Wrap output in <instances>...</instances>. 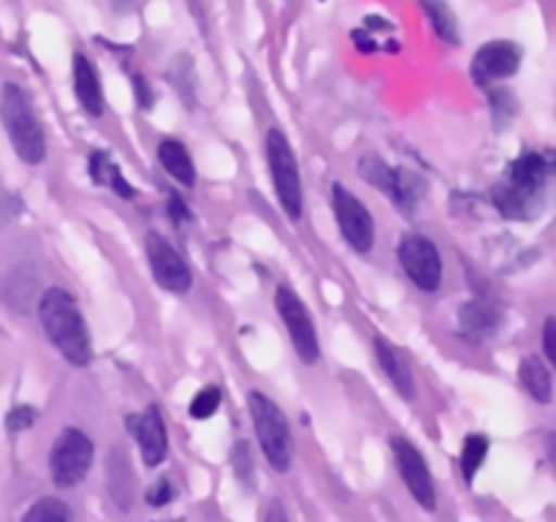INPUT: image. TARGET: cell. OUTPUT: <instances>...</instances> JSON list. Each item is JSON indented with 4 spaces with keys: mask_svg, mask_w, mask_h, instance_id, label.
<instances>
[{
    "mask_svg": "<svg viewBox=\"0 0 556 522\" xmlns=\"http://www.w3.org/2000/svg\"><path fill=\"white\" fill-rule=\"evenodd\" d=\"M38 321L43 326V335L49 337L54 348L68 359L76 368H87L92 359V343L90 332H87L85 315H81L79 304L71 297L65 288H47L38 297Z\"/></svg>",
    "mask_w": 556,
    "mask_h": 522,
    "instance_id": "cell-1",
    "label": "cell"
},
{
    "mask_svg": "<svg viewBox=\"0 0 556 522\" xmlns=\"http://www.w3.org/2000/svg\"><path fill=\"white\" fill-rule=\"evenodd\" d=\"M0 123L14 147L16 158L27 166H38L47 161V134L33 109L30 96L16 82H5L0 90Z\"/></svg>",
    "mask_w": 556,
    "mask_h": 522,
    "instance_id": "cell-2",
    "label": "cell"
},
{
    "mask_svg": "<svg viewBox=\"0 0 556 522\" xmlns=\"http://www.w3.org/2000/svg\"><path fill=\"white\" fill-rule=\"evenodd\" d=\"M248 411H250V419H253L255 435H258V444H261V451H264L266 462H269L277 473L291 471L293 438H291V424H288L282 408L277 406L271 397H266L264 391L250 389Z\"/></svg>",
    "mask_w": 556,
    "mask_h": 522,
    "instance_id": "cell-3",
    "label": "cell"
},
{
    "mask_svg": "<svg viewBox=\"0 0 556 522\" xmlns=\"http://www.w3.org/2000/svg\"><path fill=\"white\" fill-rule=\"evenodd\" d=\"M266 161H269L277 201H280V207L291 221H299L304 212L302 172H299L296 152H293L291 141L280 128H269V134H266Z\"/></svg>",
    "mask_w": 556,
    "mask_h": 522,
    "instance_id": "cell-4",
    "label": "cell"
},
{
    "mask_svg": "<svg viewBox=\"0 0 556 522\" xmlns=\"http://www.w3.org/2000/svg\"><path fill=\"white\" fill-rule=\"evenodd\" d=\"M92 457H96V446L87 438V433L76 427L60 430V435L54 438L52 451H49V471H52V482L60 489H71L79 482H85V476L92 468Z\"/></svg>",
    "mask_w": 556,
    "mask_h": 522,
    "instance_id": "cell-5",
    "label": "cell"
},
{
    "mask_svg": "<svg viewBox=\"0 0 556 522\" xmlns=\"http://www.w3.org/2000/svg\"><path fill=\"white\" fill-rule=\"evenodd\" d=\"M396 259L413 286L427 294L438 291L443 283V256L432 239L424 234H405L396 245Z\"/></svg>",
    "mask_w": 556,
    "mask_h": 522,
    "instance_id": "cell-6",
    "label": "cell"
},
{
    "mask_svg": "<svg viewBox=\"0 0 556 522\" xmlns=\"http://www.w3.org/2000/svg\"><path fill=\"white\" fill-rule=\"evenodd\" d=\"M331 207H334L337 228L345 237V243L356 253H369L375 245V217L369 207L342 183H334V188H331Z\"/></svg>",
    "mask_w": 556,
    "mask_h": 522,
    "instance_id": "cell-7",
    "label": "cell"
},
{
    "mask_svg": "<svg viewBox=\"0 0 556 522\" xmlns=\"http://www.w3.org/2000/svg\"><path fill=\"white\" fill-rule=\"evenodd\" d=\"M277 313H280L282 324H286L288 337L293 343V351L302 359L304 364H315L320 359V340L318 330H315V321L309 315L307 304L302 302L299 294H293L288 286H280L275 294Z\"/></svg>",
    "mask_w": 556,
    "mask_h": 522,
    "instance_id": "cell-8",
    "label": "cell"
},
{
    "mask_svg": "<svg viewBox=\"0 0 556 522\" xmlns=\"http://www.w3.org/2000/svg\"><path fill=\"white\" fill-rule=\"evenodd\" d=\"M144 250H147V261L152 266V275L155 281L161 283V288L172 294H185L190 291L193 286V272H190L188 261L182 259L177 248L168 243L163 234L150 232L144 237Z\"/></svg>",
    "mask_w": 556,
    "mask_h": 522,
    "instance_id": "cell-9",
    "label": "cell"
},
{
    "mask_svg": "<svg viewBox=\"0 0 556 522\" xmlns=\"http://www.w3.org/2000/svg\"><path fill=\"white\" fill-rule=\"evenodd\" d=\"M391 449H394L402 482L410 489L413 498L418 500V506L427 511L438 509V489H434L432 471H429L427 460H424V455L418 451V446L410 444L407 438H394L391 440Z\"/></svg>",
    "mask_w": 556,
    "mask_h": 522,
    "instance_id": "cell-10",
    "label": "cell"
},
{
    "mask_svg": "<svg viewBox=\"0 0 556 522\" xmlns=\"http://www.w3.org/2000/svg\"><path fill=\"white\" fill-rule=\"evenodd\" d=\"M521 52L514 41H489L472 58V79L481 87L508 79L519 71Z\"/></svg>",
    "mask_w": 556,
    "mask_h": 522,
    "instance_id": "cell-11",
    "label": "cell"
},
{
    "mask_svg": "<svg viewBox=\"0 0 556 522\" xmlns=\"http://www.w3.org/2000/svg\"><path fill=\"white\" fill-rule=\"evenodd\" d=\"M128 427L134 430V438L136 444H139L141 460H144L150 468L161 465V462L166 460V451H168V433L157 406L144 408L139 417H130Z\"/></svg>",
    "mask_w": 556,
    "mask_h": 522,
    "instance_id": "cell-12",
    "label": "cell"
},
{
    "mask_svg": "<svg viewBox=\"0 0 556 522\" xmlns=\"http://www.w3.org/2000/svg\"><path fill=\"white\" fill-rule=\"evenodd\" d=\"M375 353H378L380 368H383L386 378L394 384V389L400 391L405 400H413V397H416V378H413L410 362L402 357L400 348L391 346L386 337H378V340H375Z\"/></svg>",
    "mask_w": 556,
    "mask_h": 522,
    "instance_id": "cell-13",
    "label": "cell"
},
{
    "mask_svg": "<svg viewBox=\"0 0 556 522\" xmlns=\"http://www.w3.org/2000/svg\"><path fill=\"white\" fill-rule=\"evenodd\" d=\"M74 92L76 101L81 103L90 117H101L103 114V90H101V79H98L96 65L90 63V58L76 52L74 54Z\"/></svg>",
    "mask_w": 556,
    "mask_h": 522,
    "instance_id": "cell-14",
    "label": "cell"
},
{
    "mask_svg": "<svg viewBox=\"0 0 556 522\" xmlns=\"http://www.w3.org/2000/svg\"><path fill=\"white\" fill-rule=\"evenodd\" d=\"M157 161H161V166L166 169L168 174H172L174 179H177L179 185H185V188H193L195 185V163L193 158H190L188 147L182 145L179 139H163L161 147H157Z\"/></svg>",
    "mask_w": 556,
    "mask_h": 522,
    "instance_id": "cell-15",
    "label": "cell"
},
{
    "mask_svg": "<svg viewBox=\"0 0 556 522\" xmlns=\"http://www.w3.org/2000/svg\"><path fill=\"white\" fill-rule=\"evenodd\" d=\"M548 166L543 161V156L538 152H525L521 158H516L514 166H510V185L521 194L532 196L543 183H546Z\"/></svg>",
    "mask_w": 556,
    "mask_h": 522,
    "instance_id": "cell-16",
    "label": "cell"
},
{
    "mask_svg": "<svg viewBox=\"0 0 556 522\" xmlns=\"http://www.w3.org/2000/svg\"><path fill=\"white\" fill-rule=\"evenodd\" d=\"M90 174L98 185H109L119 199H134L136 188L125 179V174L119 172L117 163L112 161L109 152H92L90 156Z\"/></svg>",
    "mask_w": 556,
    "mask_h": 522,
    "instance_id": "cell-17",
    "label": "cell"
},
{
    "mask_svg": "<svg viewBox=\"0 0 556 522\" xmlns=\"http://www.w3.org/2000/svg\"><path fill=\"white\" fill-rule=\"evenodd\" d=\"M519 381L527 391H530L532 400L538 402H552L554 397V384L552 373H548L546 364L538 357H525L519 364Z\"/></svg>",
    "mask_w": 556,
    "mask_h": 522,
    "instance_id": "cell-18",
    "label": "cell"
},
{
    "mask_svg": "<svg viewBox=\"0 0 556 522\" xmlns=\"http://www.w3.org/2000/svg\"><path fill=\"white\" fill-rule=\"evenodd\" d=\"M109 489H112V498L117 500L119 509H130V504H134V473H130L128 457H123L119 449H114L112 460H109Z\"/></svg>",
    "mask_w": 556,
    "mask_h": 522,
    "instance_id": "cell-19",
    "label": "cell"
},
{
    "mask_svg": "<svg viewBox=\"0 0 556 522\" xmlns=\"http://www.w3.org/2000/svg\"><path fill=\"white\" fill-rule=\"evenodd\" d=\"M459 324L462 330L470 332V335H489V332L500 324V313L494 304L483 302V299H470V302L459 310Z\"/></svg>",
    "mask_w": 556,
    "mask_h": 522,
    "instance_id": "cell-20",
    "label": "cell"
},
{
    "mask_svg": "<svg viewBox=\"0 0 556 522\" xmlns=\"http://www.w3.org/2000/svg\"><path fill=\"white\" fill-rule=\"evenodd\" d=\"M421 5L440 38L448 44H459V30H456V20L454 14H451L448 5H445L443 0H421Z\"/></svg>",
    "mask_w": 556,
    "mask_h": 522,
    "instance_id": "cell-21",
    "label": "cell"
},
{
    "mask_svg": "<svg viewBox=\"0 0 556 522\" xmlns=\"http://www.w3.org/2000/svg\"><path fill=\"white\" fill-rule=\"evenodd\" d=\"M22 522H74V517H71V509L63 500L43 495L25 511Z\"/></svg>",
    "mask_w": 556,
    "mask_h": 522,
    "instance_id": "cell-22",
    "label": "cell"
},
{
    "mask_svg": "<svg viewBox=\"0 0 556 522\" xmlns=\"http://www.w3.org/2000/svg\"><path fill=\"white\" fill-rule=\"evenodd\" d=\"M489 455V438L481 433H472L465 438V446H462V473H465L467 482L476 478V473L481 471L483 460Z\"/></svg>",
    "mask_w": 556,
    "mask_h": 522,
    "instance_id": "cell-23",
    "label": "cell"
},
{
    "mask_svg": "<svg viewBox=\"0 0 556 522\" xmlns=\"http://www.w3.org/2000/svg\"><path fill=\"white\" fill-rule=\"evenodd\" d=\"M220 402H223V391H220V386H204V389L199 391V395L193 397V400H190V417L193 419H199V422H204V419H212L217 413V408H220Z\"/></svg>",
    "mask_w": 556,
    "mask_h": 522,
    "instance_id": "cell-24",
    "label": "cell"
},
{
    "mask_svg": "<svg viewBox=\"0 0 556 522\" xmlns=\"http://www.w3.org/2000/svg\"><path fill=\"white\" fill-rule=\"evenodd\" d=\"M527 199H530V196L521 194V190H516L510 183L500 185V188L494 190V201H497V207L508 217H525L527 215Z\"/></svg>",
    "mask_w": 556,
    "mask_h": 522,
    "instance_id": "cell-25",
    "label": "cell"
},
{
    "mask_svg": "<svg viewBox=\"0 0 556 522\" xmlns=\"http://www.w3.org/2000/svg\"><path fill=\"white\" fill-rule=\"evenodd\" d=\"M36 419H38L36 408L16 406L5 413V430H9V433H25V430H30L33 424H36Z\"/></svg>",
    "mask_w": 556,
    "mask_h": 522,
    "instance_id": "cell-26",
    "label": "cell"
},
{
    "mask_svg": "<svg viewBox=\"0 0 556 522\" xmlns=\"http://www.w3.org/2000/svg\"><path fill=\"white\" fill-rule=\"evenodd\" d=\"M231 465L242 482H250V476H253V460H250V446L244 440H239L231 449Z\"/></svg>",
    "mask_w": 556,
    "mask_h": 522,
    "instance_id": "cell-27",
    "label": "cell"
},
{
    "mask_svg": "<svg viewBox=\"0 0 556 522\" xmlns=\"http://www.w3.org/2000/svg\"><path fill=\"white\" fill-rule=\"evenodd\" d=\"M172 498H174V487L172 482H168V476H161L150 489H147V500H150L152 506H166L172 504Z\"/></svg>",
    "mask_w": 556,
    "mask_h": 522,
    "instance_id": "cell-28",
    "label": "cell"
},
{
    "mask_svg": "<svg viewBox=\"0 0 556 522\" xmlns=\"http://www.w3.org/2000/svg\"><path fill=\"white\" fill-rule=\"evenodd\" d=\"M166 210H168V217H172L177 226H182L185 221H190V210L185 207V201L179 199L177 194H168V201H166Z\"/></svg>",
    "mask_w": 556,
    "mask_h": 522,
    "instance_id": "cell-29",
    "label": "cell"
},
{
    "mask_svg": "<svg viewBox=\"0 0 556 522\" xmlns=\"http://www.w3.org/2000/svg\"><path fill=\"white\" fill-rule=\"evenodd\" d=\"M543 351L556 370V319H546V324H543Z\"/></svg>",
    "mask_w": 556,
    "mask_h": 522,
    "instance_id": "cell-30",
    "label": "cell"
},
{
    "mask_svg": "<svg viewBox=\"0 0 556 522\" xmlns=\"http://www.w3.org/2000/svg\"><path fill=\"white\" fill-rule=\"evenodd\" d=\"M134 87H136V101H139L141 109H150L152 107V90H150V82L144 76H134Z\"/></svg>",
    "mask_w": 556,
    "mask_h": 522,
    "instance_id": "cell-31",
    "label": "cell"
},
{
    "mask_svg": "<svg viewBox=\"0 0 556 522\" xmlns=\"http://www.w3.org/2000/svg\"><path fill=\"white\" fill-rule=\"evenodd\" d=\"M266 522H291L288 520V511L280 500H271L269 511H266Z\"/></svg>",
    "mask_w": 556,
    "mask_h": 522,
    "instance_id": "cell-32",
    "label": "cell"
},
{
    "mask_svg": "<svg viewBox=\"0 0 556 522\" xmlns=\"http://www.w3.org/2000/svg\"><path fill=\"white\" fill-rule=\"evenodd\" d=\"M9 204H11L9 194H5V188L0 185V232H3V226L9 223V217H11V207Z\"/></svg>",
    "mask_w": 556,
    "mask_h": 522,
    "instance_id": "cell-33",
    "label": "cell"
},
{
    "mask_svg": "<svg viewBox=\"0 0 556 522\" xmlns=\"http://www.w3.org/2000/svg\"><path fill=\"white\" fill-rule=\"evenodd\" d=\"M552 446H554V451H556V435H554V440H552Z\"/></svg>",
    "mask_w": 556,
    "mask_h": 522,
    "instance_id": "cell-34",
    "label": "cell"
}]
</instances>
